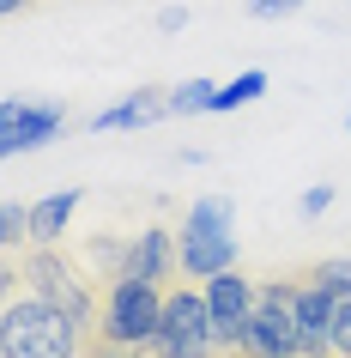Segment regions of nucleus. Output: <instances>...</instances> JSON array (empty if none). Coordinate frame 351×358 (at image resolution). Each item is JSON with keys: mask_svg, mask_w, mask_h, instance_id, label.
<instances>
[{"mask_svg": "<svg viewBox=\"0 0 351 358\" xmlns=\"http://www.w3.org/2000/svg\"><path fill=\"white\" fill-rule=\"evenodd\" d=\"M237 352L242 358H303V352H309L303 322H297V273H273V280H260L255 322H248V340H242Z\"/></svg>", "mask_w": 351, "mask_h": 358, "instance_id": "5", "label": "nucleus"}, {"mask_svg": "<svg viewBox=\"0 0 351 358\" xmlns=\"http://www.w3.org/2000/svg\"><path fill=\"white\" fill-rule=\"evenodd\" d=\"M212 358H224V352H212Z\"/></svg>", "mask_w": 351, "mask_h": 358, "instance_id": "25", "label": "nucleus"}, {"mask_svg": "<svg viewBox=\"0 0 351 358\" xmlns=\"http://www.w3.org/2000/svg\"><path fill=\"white\" fill-rule=\"evenodd\" d=\"M24 6H31V0H0V13H6V19H19Z\"/></svg>", "mask_w": 351, "mask_h": 358, "instance_id": "22", "label": "nucleus"}, {"mask_svg": "<svg viewBox=\"0 0 351 358\" xmlns=\"http://www.w3.org/2000/svg\"><path fill=\"white\" fill-rule=\"evenodd\" d=\"M333 358H351V292H339L333 303Z\"/></svg>", "mask_w": 351, "mask_h": 358, "instance_id": "17", "label": "nucleus"}, {"mask_svg": "<svg viewBox=\"0 0 351 358\" xmlns=\"http://www.w3.org/2000/svg\"><path fill=\"white\" fill-rule=\"evenodd\" d=\"M188 24V6H164V13H158V31H182Z\"/></svg>", "mask_w": 351, "mask_h": 358, "instance_id": "20", "label": "nucleus"}, {"mask_svg": "<svg viewBox=\"0 0 351 358\" xmlns=\"http://www.w3.org/2000/svg\"><path fill=\"white\" fill-rule=\"evenodd\" d=\"M206 285V303H212V334H218V352H237L248 340V322H255V303H260V280H248L242 267H224L212 273Z\"/></svg>", "mask_w": 351, "mask_h": 358, "instance_id": "7", "label": "nucleus"}, {"mask_svg": "<svg viewBox=\"0 0 351 358\" xmlns=\"http://www.w3.org/2000/svg\"><path fill=\"white\" fill-rule=\"evenodd\" d=\"M6 262H19V273H24L31 292H43V298L61 303V310H73V316L97 334V310H103V285L110 280H85V267H79L73 255H61V243H31V249H19V255H6Z\"/></svg>", "mask_w": 351, "mask_h": 358, "instance_id": "2", "label": "nucleus"}, {"mask_svg": "<svg viewBox=\"0 0 351 358\" xmlns=\"http://www.w3.org/2000/svg\"><path fill=\"white\" fill-rule=\"evenodd\" d=\"M164 322V285L151 280H110L103 285V310H97V346L115 352H146Z\"/></svg>", "mask_w": 351, "mask_h": 358, "instance_id": "4", "label": "nucleus"}, {"mask_svg": "<svg viewBox=\"0 0 351 358\" xmlns=\"http://www.w3.org/2000/svg\"><path fill=\"white\" fill-rule=\"evenodd\" d=\"M115 280H151V285H176L182 280V249H176V231L170 225H146L140 237L128 243L121 267H115Z\"/></svg>", "mask_w": 351, "mask_h": 358, "instance_id": "9", "label": "nucleus"}, {"mask_svg": "<svg viewBox=\"0 0 351 358\" xmlns=\"http://www.w3.org/2000/svg\"><path fill=\"white\" fill-rule=\"evenodd\" d=\"M97 334L73 310L31 292L19 262H6V273H0V358H85Z\"/></svg>", "mask_w": 351, "mask_h": 358, "instance_id": "1", "label": "nucleus"}, {"mask_svg": "<svg viewBox=\"0 0 351 358\" xmlns=\"http://www.w3.org/2000/svg\"><path fill=\"white\" fill-rule=\"evenodd\" d=\"M327 207H333V182H315V189L297 201V213H303V219H321Z\"/></svg>", "mask_w": 351, "mask_h": 358, "instance_id": "19", "label": "nucleus"}, {"mask_svg": "<svg viewBox=\"0 0 351 358\" xmlns=\"http://www.w3.org/2000/svg\"><path fill=\"white\" fill-rule=\"evenodd\" d=\"M212 97H218L212 79H182V85H170V115H206Z\"/></svg>", "mask_w": 351, "mask_h": 358, "instance_id": "13", "label": "nucleus"}, {"mask_svg": "<svg viewBox=\"0 0 351 358\" xmlns=\"http://www.w3.org/2000/svg\"><path fill=\"white\" fill-rule=\"evenodd\" d=\"M85 358H151V352H115V346H91Z\"/></svg>", "mask_w": 351, "mask_h": 358, "instance_id": "21", "label": "nucleus"}, {"mask_svg": "<svg viewBox=\"0 0 351 358\" xmlns=\"http://www.w3.org/2000/svg\"><path fill=\"white\" fill-rule=\"evenodd\" d=\"M61 128H67V110H61V103L0 97V152H6V158H19V152H31V146H49Z\"/></svg>", "mask_w": 351, "mask_h": 358, "instance_id": "8", "label": "nucleus"}, {"mask_svg": "<svg viewBox=\"0 0 351 358\" xmlns=\"http://www.w3.org/2000/svg\"><path fill=\"white\" fill-rule=\"evenodd\" d=\"M345 128H351V115H345Z\"/></svg>", "mask_w": 351, "mask_h": 358, "instance_id": "24", "label": "nucleus"}, {"mask_svg": "<svg viewBox=\"0 0 351 358\" xmlns=\"http://www.w3.org/2000/svg\"><path fill=\"white\" fill-rule=\"evenodd\" d=\"M85 194L79 189H61V194H43L37 207H31V243H61L67 237V225H73V213Z\"/></svg>", "mask_w": 351, "mask_h": 358, "instance_id": "12", "label": "nucleus"}, {"mask_svg": "<svg viewBox=\"0 0 351 358\" xmlns=\"http://www.w3.org/2000/svg\"><path fill=\"white\" fill-rule=\"evenodd\" d=\"M333 292H321L315 280L297 273V322H303V340H309V352H333Z\"/></svg>", "mask_w": 351, "mask_h": 358, "instance_id": "10", "label": "nucleus"}, {"mask_svg": "<svg viewBox=\"0 0 351 358\" xmlns=\"http://www.w3.org/2000/svg\"><path fill=\"white\" fill-rule=\"evenodd\" d=\"M297 273H303V280H315L321 292H333V298H339V292H351V255H321V262L297 267Z\"/></svg>", "mask_w": 351, "mask_h": 358, "instance_id": "14", "label": "nucleus"}, {"mask_svg": "<svg viewBox=\"0 0 351 358\" xmlns=\"http://www.w3.org/2000/svg\"><path fill=\"white\" fill-rule=\"evenodd\" d=\"M297 6H309V0H242V13H248V19H260V24H273V19H291Z\"/></svg>", "mask_w": 351, "mask_h": 358, "instance_id": "18", "label": "nucleus"}, {"mask_svg": "<svg viewBox=\"0 0 351 358\" xmlns=\"http://www.w3.org/2000/svg\"><path fill=\"white\" fill-rule=\"evenodd\" d=\"M151 358H212L218 352V334H212V303H206V285H170L164 292V322H158V340L146 346Z\"/></svg>", "mask_w": 351, "mask_h": 358, "instance_id": "6", "label": "nucleus"}, {"mask_svg": "<svg viewBox=\"0 0 351 358\" xmlns=\"http://www.w3.org/2000/svg\"><path fill=\"white\" fill-rule=\"evenodd\" d=\"M158 115H170V92H133L121 97V103H110L103 115H91V134H110V128H146V122H158Z\"/></svg>", "mask_w": 351, "mask_h": 358, "instance_id": "11", "label": "nucleus"}, {"mask_svg": "<svg viewBox=\"0 0 351 358\" xmlns=\"http://www.w3.org/2000/svg\"><path fill=\"white\" fill-rule=\"evenodd\" d=\"M303 358H333V352H303Z\"/></svg>", "mask_w": 351, "mask_h": 358, "instance_id": "23", "label": "nucleus"}, {"mask_svg": "<svg viewBox=\"0 0 351 358\" xmlns=\"http://www.w3.org/2000/svg\"><path fill=\"white\" fill-rule=\"evenodd\" d=\"M260 92H267V73H260V67H248V73H237L230 85H218L212 110H237V103H255Z\"/></svg>", "mask_w": 351, "mask_h": 358, "instance_id": "15", "label": "nucleus"}, {"mask_svg": "<svg viewBox=\"0 0 351 358\" xmlns=\"http://www.w3.org/2000/svg\"><path fill=\"white\" fill-rule=\"evenodd\" d=\"M237 201L224 194H200L188 219L176 225V249H182V280H212L224 267H237Z\"/></svg>", "mask_w": 351, "mask_h": 358, "instance_id": "3", "label": "nucleus"}, {"mask_svg": "<svg viewBox=\"0 0 351 358\" xmlns=\"http://www.w3.org/2000/svg\"><path fill=\"white\" fill-rule=\"evenodd\" d=\"M0 243H6V255H19V249L31 243V207H24V201H6V207H0Z\"/></svg>", "mask_w": 351, "mask_h": 358, "instance_id": "16", "label": "nucleus"}]
</instances>
